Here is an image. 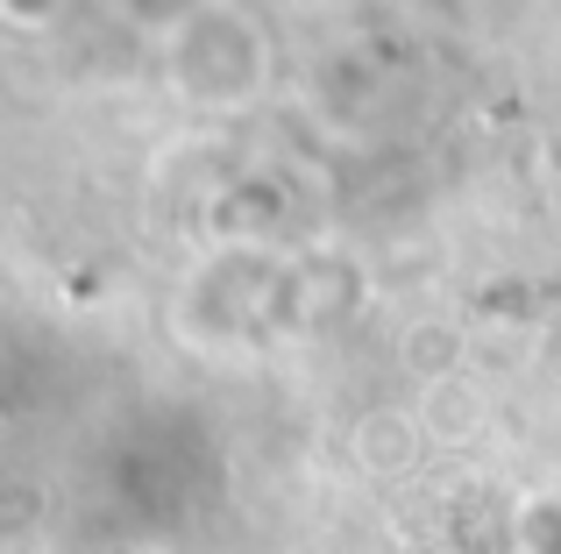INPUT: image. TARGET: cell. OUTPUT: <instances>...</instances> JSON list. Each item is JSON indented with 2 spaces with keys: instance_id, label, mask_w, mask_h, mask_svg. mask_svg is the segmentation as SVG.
<instances>
[{
  "instance_id": "obj_1",
  "label": "cell",
  "mask_w": 561,
  "mask_h": 554,
  "mask_svg": "<svg viewBox=\"0 0 561 554\" xmlns=\"http://www.w3.org/2000/svg\"><path fill=\"white\" fill-rule=\"evenodd\" d=\"M142 554H157V547H142Z\"/></svg>"
}]
</instances>
